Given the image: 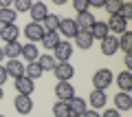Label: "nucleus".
<instances>
[{
	"label": "nucleus",
	"mask_w": 132,
	"mask_h": 117,
	"mask_svg": "<svg viewBox=\"0 0 132 117\" xmlns=\"http://www.w3.org/2000/svg\"><path fill=\"white\" fill-rule=\"evenodd\" d=\"M112 82H114V73H112L110 69H99V71H95V75H93V86H95V91H106Z\"/></svg>",
	"instance_id": "obj_1"
},
{
	"label": "nucleus",
	"mask_w": 132,
	"mask_h": 117,
	"mask_svg": "<svg viewBox=\"0 0 132 117\" xmlns=\"http://www.w3.org/2000/svg\"><path fill=\"white\" fill-rule=\"evenodd\" d=\"M51 55H53V60H55L57 64H64V62H68V60H71V55H73V44L66 42V40H62V42L53 49Z\"/></svg>",
	"instance_id": "obj_2"
},
{
	"label": "nucleus",
	"mask_w": 132,
	"mask_h": 117,
	"mask_svg": "<svg viewBox=\"0 0 132 117\" xmlns=\"http://www.w3.org/2000/svg\"><path fill=\"white\" fill-rule=\"evenodd\" d=\"M106 27H108V33L110 35H121V33H126L128 31V22L123 18H119V16H110L108 18V22H106Z\"/></svg>",
	"instance_id": "obj_3"
},
{
	"label": "nucleus",
	"mask_w": 132,
	"mask_h": 117,
	"mask_svg": "<svg viewBox=\"0 0 132 117\" xmlns=\"http://www.w3.org/2000/svg\"><path fill=\"white\" fill-rule=\"evenodd\" d=\"M24 35H27V40L31 44H38L40 40L44 38V27L38 22H29L27 27H24Z\"/></svg>",
	"instance_id": "obj_4"
},
{
	"label": "nucleus",
	"mask_w": 132,
	"mask_h": 117,
	"mask_svg": "<svg viewBox=\"0 0 132 117\" xmlns=\"http://www.w3.org/2000/svg\"><path fill=\"white\" fill-rule=\"evenodd\" d=\"M55 95H57V102H71L75 97V89H73L71 82H57Z\"/></svg>",
	"instance_id": "obj_5"
},
{
	"label": "nucleus",
	"mask_w": 132,
	"mask_h": 117,
	"mask_svg": "<svg viewBox=\"0 0 132 117\" xmlns=\"http://www.w3.org/2000/svg\"><path fill=\"white\" fill-rule=\"evenodd\" d=\"M57 33H62V35L66 38V42H68L71 38H75L77 33H79V29H77V24H75V20H73V18H64V20L60 22Z\"/></svg>",
	"instance_id": "obj_6"
},
{
	"label": "nucleus",
	"mask_w": 132,
	"mask_h": 117,
	"mask_svg": "<svg viewBox=\"0 0 132 117\" xmlns=\"http://www.w3.org/2000/svg\"><path fill=\"white\" fill-rule=\"evenodd\" d=\"M53 73H55L57 82H71V77L75 75V69H73L71 62H64V64H55Z\"/></svg>",
	"instance_id": "obj_7"
},
{
	"label": "nucleus",
	"mask_w": 132,
	"mask_h": 117,
	"mask_svg": "<svg viewBox=\"0 0 132 117\" xmlns=\"http://www.w3.org/2000/svg\"><path fill=\"white\" fill-rule=\"evenodd\" d=\"M29 13H31V22L42 24V22H44V18L48 16V7L44 5V2H33L31 9H29Z\"/></svg>",
	"instance_id": "obj_8"
},
{
	"label": "nucleus",
	"mask_w": 132,
	"mask_h": 117,
	"mask_svg": "<svg viewBox=\"0 0 132 117\" xmlns=\"http://www.w3.org/2000/svg\"><path fill=\"white\" fill-rule=\"evenodd\" d=\"M13 106H15V111H18L20 115H29V113L33 111V99H31V95H15Z\"/></svg>",
	"instance_id": "obj_9"
},
{
	"label": "nucleus",
	"mask_w": 132,
	"mask_h": 117,
	"mask_svg": "<svg viewBox=\"0 0 132 117\" xmlns=\"http://www.w3.org/2000/svg\"><path fill=\"white\" fill-rule=\"evenodd\" d=\"M13 86H15V91H18V95H31L33 91H35V82H33V80H29L27 75L18 77Z\"/></svg>",
	"instance_id": "obj_10"
},
{
	"label": "nucleus",
	"mask_w": 132,
	"mask_h": 117,
	"mask_svg": "<svg viewBox=\"0 0 132 117\" xmlns=\"http://www.w3.org/2000/svg\"><path fill=\"white\" fill-rule=\"evenodd\" d=\"M5 71H7L9 77L18 80V77H22V75H24V62L22 60H9L5 64Z\"/></svg>",
	"instance_id": "obj_11"
},
{
	"label": "nucleus",
	"mask_w": 132,
	"mask_h": 117,
	"mask_svg": "<svg viewBox=\"0 0 132 117\" xmlns=\"http://www.w3.org/2000/svg\"><path fill=\"white\" fill-rule=\"evenodd\" d=\"M20 55H22L24 60H27V64H31V62H38V57L42 55V53H40L38 44L27 42V44H22V51H20Z\"/></svg>",
	"instance_id": "obj_12"
},
{
	"label": "nucleus",
	"mask_w": 132,
	"mask_h": 117,
	"mask_svg": "<svg viewBox=\"0 0 132 117\" xmlns=\"http://www.w3.org/2000/svg\"><path fill=\"white\" fill-rule=\"evenodd\" d=\"M95 22H97V18H95L90 11H86V13H77V20H75V24H77L79 31H90Z\"/></svg>",
	"instance_id": "obj_13"
},
{
	"label": "nucleus",
	"mask_w": 132,
	"mask_h": 117,
	"mask_svg": "<svg viewBox=\"0 0 132 117\" xmlns=\"http://www.w3.org/2000/svg\"><path fill=\"white\" fill-rule=\"evenodd\" d=\"M117 51H119L117 35H106L104 40H101V53H104V55H114Z\"/></svg>",
	"instance_id": "obj_14"
},
{
	"label": "nucleus",
	"mask_w": 132,
	"mask_h": 117,
	"mask_svg": "<svg viewBox=\"0 0 132 117\" xmlns=\"http://www.w3.org/2000/svg\"><path fill=\"white\" fill-rule=\"evenodd\" d=\"M18 35H20V29L15 27V24L0 27V38L5 40V44H9V42H18Z\"/></svg>",
	"instance_id": "obj_15"
},
{
	"label": "nucleus",
	"mask_w": 132,
	"mask_h": 117,
	"mask_svg": "<svg viewBox=\"0 0 132 117\" xmlns=\"http://www.w3.org/2000/svg\"><path fill=\"white\" fill-rule=\"evenodd\" d=\"M106 102H108V97H106V91H95L90 93L88 97V106H93V111H99L101 106H106Z\"/></svg>",
	"instance_id": "obj_16"
},
{
	"label": "nucleus",
	"mask_w": 132,
	"mask_h": 117,
	"mask_svg": "<svg viewBox=\"0 0 132 117\" xmlns=\"http://www.w3.org/2000/svg\"><path fill=\"white\" fill-rule=\"evenodd\" d=\"M114 108H117L119 113L130 111V108H132V97H130V93H121V91H119V93L114 95Z\"/></svg>",
	"instance_id": "obj_17"
},
{
	"label": "nucleus",
	"mask_w": 132,
	"mask_h": 117,
	"mask_svg": "<svg viewBox=\"0 0 132 117\" xmlns=\"http://www.w3.org/2000/svg\"><path fill=\"white\" fill-rule=\"evenodd\" d=\"M73 40H75L77 49H81V51H88V49L93 47V42H95L93 35H90V31H79L75 38H73Z\"/></svg>",
	"instance_id": "obj_18"
},
{
	"label": "nucleus",
	"mask_w": 132,
	"mask_h": 117,
	"mask_svg": "<svg viewBox=\"0 0 132 117\" xmlns=\"http://www.w3.org/2000/svg\"><path fill=\"white\" fill-rule=\"evenodd\" d=\"M66 104H68V108H71V115H77V117H81L86 111H88V104H86L81 97H77V95L71 99V102H66Z\"/></svg>",
	"instance_id": "obj_19"
},
{
	"label": "nucleus",
	"mask_w": 132,
	"mask_h": 117,
	"mask_svg": "<svg viewBox=\"0 0 132 117\" xmlns=\"http://www.w3.org/2000/svg\"><path fill=\"white\" fill-rule=\"evenodd\" d=\"M114 80H117V86L121 89V93H130V89H132V73L130 71H121Z\"/></svg>",
	"instance_id": "obj_20"
},
{
	"label": "nucleus",
	"mask_w": 132,
	"mask_h": 117,
	"mask_svg": "<svg viewBox=\"0 0 132 117\" xmlns=\"http://www.w3.org/2000/svg\"><path fill=\"white\" fill-rule=\"evenodd\" d=\"M60 22H62V18H60V16L48 13L46 18H44V22H42L44 33H57V29H60Z\"/></svg>",
	"instance_id": "obj_21"
},
{
	"label": "nucleus",
	"mask_w": 132,
	"mask_h": 117,
	"mask_svg": "<svg viewBox=\"0 0 132 117\" xmlns=\"http://www.w3.org/2000/svg\"><path fill=\"white\" fill-rule=\"evenodd\" d=\"M20 51H22V44L20 42H9L2 47V53H5L7 60H20Z\"/></svg>",
	"instance_id": "obj_22"
},
{
	"label": "nucleus",
	"mask_w": 132,
	"mask_h": 117,
	"mask_svg": "<svg viewBox=\"0 0 132 117\" xmlns=\"http://www.w3.org/2000/svg\"><path fill=\"white\" fill-rule=\"evenodd\" d=\"M40 42L44 44V49H46V51H53V49L62 42V35H60V33H44V38L40 40Z\"/></svg>",
	"instance_id": "obj_23"
},
{
	"label": "nucleus",
	"mask_w": 132,
	"mask_h": 117,
	"mask_svg": "<svg viewBox=\"0 0 132 117\" xmlns=\"http://www.w3.org/2000/svg\"><path fill=\"white\" fill-rule=\"evenodd\" d=\"M90 35H93V40H99V42H101L106 35H110L106 22H99V20H97V22L93 24V29H90Z\"/></svg>",
	"instance_id": "obj_24"
},
{
	"label": "nucleus",
	"mask_w": 132,
	"mask_h": 117,
	"mask_svg": "<svg viewBox=\"0 0 132 117\" xmlns=\"http://www.w3.org/2000/svg\"><path fill=\"white\" fill-rule=\"evenodd\" d=\"M24 75H27L29 80H33V82H35L38 77H42V75H44V71L40 69V64H38V62H31V64H27V66H24Z\"/></svg>",
	"instance_id": "obj_25"
},
{
	"label": "nucleus",
	"mask_w": 132,
	"mask_h": 117,
	"mask_svg": "<svg viewBox=\"0 0 132 117\" xmlns=\"http://www.w3.org/2000/svg\"><path fill=\"white\" fill-rule=\"evenodd\" d=\"M15 18H18V13H15L13 9H0V24L2 27H7V24H15Z\"/></svg>",
	"instance_id": "obj_26"
},
{
	"label": "nucleus",
	"mask_w": 132,
	"mask_h": 117,
	"mask_svg": "<svg viewBox=\"0 0 132 117\" xmlns=\"http://www.w3.org/2000/svg\"><path fill=\"white\" fill-rule=\"evenodd\" d=\"M117 40H119V49H121L123 53H130V51H132V31L121 33Z\"/></svg>",
	"instance_id": "obj_27"
},
{
	"label": "nucleus",
	"mask_w": 132,
	"mask_h": 117,
	"mask_svg": "<svg viewBox=\"0 0 132 117\" xmlns=\"http://www.w3.org/2000/svg\"><path fill=\"white\" fill-rule=\"evenodd\" d=\"M38 64H40V69H42V71H53L57 62L53 60V55H51V53H42V55L38 57Z\"/></svg>",
	"instance_id": "obj_28"
},
{
	"label": "nucleus",
	"mask_w": 132,
	"mask_h": 117,
	"mask_svg": "<svg viewBox=\"0 0 132 117\" xmlns=\"http://www.w3.org/2000/svg\"><path fill=\"white\" fill-rule=\"evenodd\" d=\"M53 115H55V117H73L71 115V108H68L66 102H55V104H53Z\"/></svg>",
	"instance_id": "obj_29"
},
{
	"label": "nucleus",
	"mask_w": 132,
	"mask_h": 117,
	"mask_svg": "<svg viewBox=\"0 0 132 117\" xmlns=\"http://www.w3.org/2000/svg\"><path fill=\"white\" fill-rule=\"evenodd\" d=\"M104 9L108 11V16H117L121 9V0H104Z\"/></svg>",
	"instance_id": "obj_30"
},
{
	"label": "nucleus",
	"mask_w": 132,
	"mask_h": 117,
	"mask_svg": "<svg viewBox=\"0 0 132 117\" xmlns=\"http://www.w3.org/2000/svg\"><path fill=\"white\" fill-rule=\"evenodd\" d=\"M31 5H33L31 0H15L13 5H11V9H13L15 13H20V11H29V9H31Z\"/></svg>",
	"instance_id": "obj_31"
},
{
	"label": "nucleus",
	"mask_w": 132,
	"mask_h": 117,
	"mask_svg": "<svg viewBox=\"0 0 132 117\" xmlns=\"http://www.w3.org/2000/svg\"><path fill=\"white\" fill-rule=\"evenodd\" d=\"M119 18H123V20H126V22H128V20H130L132 18V5H128V2H121V9H119Z\"/></svg>",
	"instance_id": "obj_32"
},
{
	"label": "nucleus",
	"mask_w": 132,
	"mask_h": 117,
	"mask_svg": "<svg viewBox=\"0 0 132 117\" xmlns=\"http://www.w3.org/2000/svg\"><path fill=\"white\" fill-rule=\"evenodd\" d=\"M73 9L77 13H86V11H90V5H88V0H73Z\"/></svg>",
	"instance_id": "obj_33"
},
{
	"label": "nucleus",
	"mask_w": 132,
	"mask_h": 117,
	"mask_svg": "<svg viewBox=\"0 0 132 117\" xmlns=\"http://www.w3.org/2000/svg\"><path fill=\"white\" fill-rule=\"evenodd\" d=\"M101 117H121V113H119L117 108H106V111L101 113Z\"/></svg>",
	"instance_id": "obj_34"
},
{
	"label": "nucleus",
	"mask_w": 132,
	"mask_h": 117,
	"mask_svg": "<svg viewBox=\"0 0 132 117\" xmlns=\"http://www.w3.org/2000/svg\"><path fill=\"white\" fill-rule=\"evenodd\" d=\"M7 77H9V75H7V71H5V64H0V86L7 82Z\"/></svg>",
	"instance_id": "obj_35"
},
{
	"label": "nucleus",
	"mask_w": 132,
	"mask_h": 117,
	"mask_svg": "<svg viewBox=\"0 0 132 117\" xmlns=\"http://www.w3.org/2000/svg\"><path fill=\"white\" fill-rule=\"evenodd\" d=\"M123 62H126V69H128V71H132V51H130V53H126V60H123Z\"/></svg>",
	"instance_id": "obj_36"
},
{
	"label": "nucleus",
	"mask_w": 132,
	"mask_h": 117,
	"mask_svg": "<svg viewBox=\"0 0 132 117\" xmlns=\"http://www.w3.org/2000/svg\"><path fill=\"white\" fill-rule=\"evenodd\" d=\"M81 117H101V115H99V111H93V108H88V111H86Z\"/></svg>",
	"instance_id": "obj_37"
},
{
	"label": "nucleus",
	"mask_w": 132,
	"mask_h": 117,
	"mask_svg": "<svg viewBox=\"0 0 132 117\" xmlns=\"http://www.w3.org/2000/svg\"><path fill=\"white\" fill-rule=\"evenodd\" d=\"M88 5H90V7H97V9H99V7H104V0H88Z\"/></svg>",
	"instance_id": "obj_38"
},
{
	"label": "nucleus",
	"mask_w": 132,
	"mask_h": 117,
	"mask_svg": "<svg viewBox=\"0 0 132 117\" xmlns=\"http://www.w3.org/2000/svg\"><path fill=\"white\" fill-rule=\"evenodd\" d=\"M2 60H5V53H2V47H0V64H2Z\"/></svg>",
	"instance_id": "obj_39"
},
{
	"label": "nucleus",
	"mask_w": 132,
	"mask_h": 117,
	"mask_svg": "<svg viewBox=\"0 0 132 117\" xmlns=\"http://www.w3.org/2000/svg\"><path fill=\"white\" fill-rule=\"evenodd\" d=\"M2 97H5V91H2V86H0V99H2Z\"/></svg>",
	"instance_id": "obj_40"
},
{
	"label": "nucleus",
	"mask_w": 132,
	"mask_h": 117,
	"mask_svg": "<svg viewBox=\"0 0 132 117\" xmlns=\"http://www.w3.org/2000/svg\"><path fill=\"white\" fill-rule=\"evenodd\" d=\"M73 117H77V115H73Z\"/></svg>",
	"instance_id": "obj_41"
},
{
	"label": "nucleus",
	"mask_w": 132,
	"mask_h": 117,
	"mask_svg": "<svg viewBox=\"0 0 132 117\" xmlns=\"http://www.w3.org/2000/svg\"><path fill=\"white\" fill-rule=\"evenodd\" d=\"M0 117H2V115H0Z\"/></svg>",
	"instance_id": "obj_42"
}]
</instances>
